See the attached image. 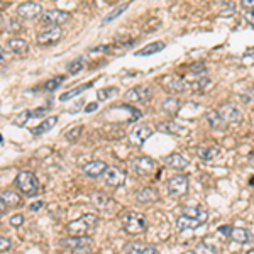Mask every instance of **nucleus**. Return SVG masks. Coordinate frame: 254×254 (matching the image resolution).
Returning a JSON list of instances; mask_svg holds the SVG:
<instances>
[{
	"mask_svg": "<svg viewBox=\"0 0 254 254\" xmlns=\"http://www.w3.org/2000/svg\"><path fill=\"white\" fill-rule=\"evenodd\" d=\"M42 205H44V202H41V200H39V202H34L32 205H31V210H34V212H36V210H39Z\"/></svg>",
	"mask_w": 254,
	"mask_h": 254,
	"instance_id": "obj_49",
	"label": "nucleus"
},
{
	"mask_svg": "<svg viewBox=\"0 0 254 254\" xmlns=\"http://www.w3.org/2000/svg\"><path fill=\"white\" fill-rule=\"evenodd\" d=\"M229 237L232 241L239 242V244H248V242H251V239H253L251 232H249L248 229H244V227H232Z\"/></svg>",
	"mask_w": 254,
	"mask_h": 254,
	"instance_id": "obj_20",
	"label": "nucleus"
},
{
	"mask_svg": "<svg viewBox=\"0 0 254 254\" xmlns=\"http://www.w3.org/2000/svg\"><path fill=\"white\" fill-rule=\"evenodd\" d=\"M71 15L68 12H63V10H44L41 14V22L44 26H49V28H60L61 24H64L66 21H70Z\"/></svg>",
	"mask_w": 254,
	"mask_h": 254,
	"instance_id": "obj_6",
	"label": "nucleus"
},
{
	"mask_svg": "<svg viewBox=\"0 0 254 254\" xmlns=\"http://www.w3.org/2000/svg\"><path fill=\"white\" fill-rule=\"evenodd\" d=\"M161 85H163V88L169 94H183V92L188 90V87H190V83L185 82L183 78H180V76H173V75H166L161 78Z\"/></svg>",
	"mask_w": 254,
	"mask_h": 254,
	"instance_id": "obj_9",
	"label": "nucleus"
},
{
	"mask_svg": "<svg viewBox=\"0 0 254 254\" xmlns=\"http://www.w3.org/2000/svg\"><path fill=\"white\" fill-rule=\"evenodd\" d=\"M119 94V90L115 87H110V88H102V90L97 92V98L98 100H109L115 97V95Z\"/></svg>",
	"mask_w": 254,
	"mask_h": 254,
	"instance_id": "obj_34",
	"label": "nucleus"
},
{
	"mask_svg": "<svg viewBox=\"0 0 254 254\" xmlns=\"http://www.w3.org/2000/svg\"><path fill=\"white\" fill-rule=\"evenodd\" d=\"M153 132H155V129H153L149 124H141V126H136L132 130L129 132V142L132 146H142L146 142V139H149V137L153 136Z\"/></svg>",
	"mask_w": 254,
	"mask_h": 254,
	"instance_id": "obj_8",
	"label": "nucleus"
},
{
	"mask_svg": "<svg viewBox=\"0 0 254 254\" xmlns=\"http://www.w3.org/2000/svg\"><path fill=\"white\" fill-rule=\"evenodd\" d=\"M97 103H88L87 107H85V112H94V110H97Z\"/></svg>",
	"mask_w": 254,
	"mask_h": 254,
	"instance_id": "obj_50",
	"label": "nucleus"
},
{
	"mask_svg": "<svg viewBox=\"0 0 254 254\" xmlns=\"http://www.w3.org/2000/svg\"><path fill=\"white\" fill-rule=\"evenodd\" d=\"M29 119H31V110H24V112H21L17 117L14 119V124L15 126H24Z\"/></svg>",
	"mask_w": 254,
	"mask_h": 254,
	"instance_id": "obj_38",
	"label": "nucleus"
},
{
	"mask_svg": "<svg viewBox=\"0 0 254 254\" xmlns=\"http://www.w3.org/2000/svg\"><path fill=\"white\" fill-rule=\"evenodd\" d=\"M209 221V217H188V215H182L176 219V227L178 230H187V229H197V227L203 225Z\"/></svg>",
	"mask_w": 254,
	"mask_h": 254,
	"instance_id": "obj_15",
	"label": "nucleus"
},
{
	"mask_svg": "<svg viewBox=\"0 0 254 254\" xmlns=\"http://www.w3.org/2000/svg\"><path fill=\"white\" fill-rule=\"evenodd\" d=\"M254 60V53H248V55H244V58H242V63L248 66V64H251Z\"/></svg>",
	"mask_w": 254,
	"mask_h": 254,
	"instance_id": "obj_45",
	"label": "nucleus"
},
{
	"mask_svg": "<svg viewBox=\"0 0 254 254\" xmlns=\"http://www.w3.org/2000/svg\"><path fill=\"white\" fill-rule=\"evenodd\" d=\"M10 225L12 227H21L22 224H24V215L22 214H15V215H12V217H10Z\"/></svg>",
	"mask_w": 254,
	"mask_h": 254,
	"instance_id": "obj_40",
	"label": "nucleus"
},
{
	"mask_svg": "<svg viewBox=\"0 0 254 254\" xmlns=\"http://www.w3.org/2000/svg\"><path fill=\"white\" fill-rule=\"evenodd\" d=\"M230 230H232V227H230V225H222V227H219V232L225 234V237L230 236Z\"/></svg>",
	"mask_w": 254,
	"mask_h": 254,
	"instance_id": "obj_47",
	"label": "nucleus"
},
{
	"mask_svg": "<svg viewBox=\"0 0 254 254\" xmlns=\"http://www.w3.org/2000/svg\"><path fill=\"white\" fill-rule=\"evenodd\" d=\"M3 212H5V205H3V203H2V202H0V215H2V214H3Z\"/></svg>",
	"mask_w": 254,
	"mask_h": 254,
	"instance_id": "obj_52",
	"label": "nucleus"
},
{
	"mask_svg": "<svg viewBox=\"0 0 254 254\" xmlns=\"http://www.w3.org/2000/svg\"><path fill=\"white\" fill-rule=\"evenodd\" d=\"M205 119H207V122L210 124L212 129H219V130L225 129V122H224V119L221 117L219 110H210V112H207Z\"/></svg>",
	"mask_w": 254,
	"mask_h": 254,
	"instance_id": "obj_24",
	"label": "nucleus"
},
{
	"mask_svg": "<svg viewBox=\"0 0 254 254\" xmlns=\"http://www.w3.org/2000/svg\"><path fill=\"white\" fill-rule=\"evenodd\" d=\"M151 97H153V90L148 85L134 87L126 94V100H129V102H148Z\"/></svg>",
	"mask_w": 254,
	"mask_h": 254,
	"instance_id": "obj_12",
	"label": "nucleus"
},
{
	"mask_svg": "<svg viewBox=\"0 0 254 254\" xmlns=\"http://www.w3.org/2000/svg\"><path fill=\"white\" fill-rule=\"evenodd\" d=\"M210 85H212V82L209 78H200V80L191 82L190 87H191V90H193V92H205V90H209Z\"/></svg>",
	"mask_w": 254,
	"mask_h": 254,
	"instance_id": "obj_32",
	"label": "nucleus"
},
{
	"mask_svg": "<svg viewBox=\"0 0 254 254\" xmlns=\"http://www.w3.org/2000/svg\"><path fill=\"white\" fill-rule=\"evenodd\" d=\"M190 71L195 73V75H203V73H205V64H203V63H195V64H191V66H190Z\"/></svg>",
	"mask_w": 254,
	"mask_h": 254,
	"instance_id": "obj_42",
	"label": "nucleus"
},
{
	"mask_svg": "<svg viewBox=\"0 0 254 254\" xmlns=\"http://www.w3.org/2000/svg\"><path fill=\"white\" fill-rule=\"evenodd\" d=\"M0 7H2V3H0Z\"/></svg>",
	"mask_w": 254,
	"mask_h": 254,
	"instance_id": "obj_56",
	"label": "nucleus"
},
{
	"mask_svg": "<svg viewBox=\"0 0 254 254\" xmlns=\"http://www.w3.org/2000/svg\"><path fill=\"white\" fill-rule=\"evenodd\" d=\"M63 82H64V76H53L51 80H48V82L44 83V90L46 92H55Z\"/></svg>",
	"mask_w": 254,
	"mask_h": 254,
	"instance_id": "obj_35",
	"label": "nucleus"
},
{
	"mask_svg": "<svg viewBox=\"0 0 254 254\" xmlns=\"http://www.w3.org/2000/svg\"><path fill=\"white\" fill-rule=\"evenodd\" d=\"M166 187H168V193L171 195V197L180 198L183 197V195H187L188 187H190V180L185 175H175L168 180Z\"/></svg>",
	"mask_w": 254,
	"mask_h": 254,
	"instance_id": "obj_5",
	"label": "nucleus"
},
{
	"mask_svg": "<svg viewBox=\"0 0 254 254\" xmlns=\"http://www.w3.org/2000/svg\"><path fill=\"white\" fill-rule=\"evenodd\" d=\"M244 9H254V0H241Z\"/></svg>",
	"mask_w": 254,
	"mask_h": 254,
	"instance_id": "obj_48",
	"label": "nucleus"
},
{
	"mask_svg": "<svg viewBox=\"0 0 254 254\" xmlns=\"http://www.w3.org/2000/svg\"><path fill=\"white\" fill-rule=\"evenodd\" d=\"M105 176V183L110 185V187H122L126 182V171L117 166H109L103 173Z\"/></svg>",
	"mask_w": 254,
	"mask_h": 254,
	"instance_id": "obj_13",
	"label": "nucleus"
},
{
	"mask_svg": "<svg viewBox=\"0 0 254 254\" xmlns=\"http://www.w3.org/2000/svg\"><path fill=\"white\" fill-rule=\"evenodd\" d=\"M98 217L95 214H85L83 217L76 219L66 225V230L70 236H88L97 225Z\"/></svg>",
	"mask_w": 254,
	"mask_h": 254,
	"instance_id": "obj_1",
	"label": "nucleus"
},
{
	"mask_svg": "<svg viewBox=\"0 0 254 254\" xmlns=\"http://www.w3.org/2000/svg\"><path fill=\"white\" fill-rule=\"evenodd\" d=\"M158 129L161 130V132L164 134H171V136H188V127H185L182 124H176V122H161L159 126H158Z\"/></svg>",
	"mask_w": 254,
	"mask_h": 254,
	"instance_id": "obj_16",
	"label": "nucleus"
},
{
	"mask_svg": "<svg viewBox=\"0 0 254 254\" xmlns=\"http://www.w3.org/2000/svg\"><path fill=\"white\" fill-rule=\"evenodd\" d=\"M61 244L73 254H88L94 249V241L88 236H70L61 241Z\"/></svg>",
	"mask_w": 254,
	"mask_h": 254,
	"instance_id": "obj_3",
	"label": "nucleus"
},
{
	"mask_svg": "<svg viewBox=\"0 0 254 254\" xmlns=\"http://www.w3.org/2000/svg\"><path fill=\"white\" fill-rule=\"evenodd\" d=\"M90 87H92V83H85V85H80V87H76V88H71V90H68V92H64V94H61L60 100L66 102V100H70V98H73V97H76V95H80L82 92L88 90Z\"/></svg>",
	"mask_w": 254,
	"mask_h": 254,
	"instance_id": "obj_28",
	"label": "nucleus"
},
{
	"mask_svg": "<svg viewBox=\"0 0 254 254\" xmlns=\"http://www.w3.org/2000/svg\"><path fill=\"white\" fill-rule=\"evenodd\" d=\"M130 168H132L139 176H149L151 173L156 171V161L148 156L134 158V159L130 161Z\"/></svg>",
	"mask_w": 254,
	"mask_h": 254,
	"instance_id": "obj_7",
	"label": "nucleus"
},
{
	"mask_svg": "<svg viewBox=\"0 0 254 254\" xmlns=\"http://www.w3.org/2000/svg\"><path fill=\"white\" fill-rule=\"evenodd\" d=\"M82 130H83V126H73L71 129H68L66 132H64V137H66L70 142H75V141H78Z\"/></svg>",
	"mask_w": 254,
	"mask_h": 254,
	"instance_id": "obj_33",
	"label": "nucleus"
},
{
	"mask_svg": "<svg viewBox=\"0 0 254 254\" xmlns=\"http://www.w3.org/2000/svg\"><path fill=\"white\" fill-rule=\"evenodd\" d=\"M0 202H2L5 207H10V209H12V207H17L19 203H21V195H17L12 190H5L0 193Z\"/></svg>",
	"mask_w": 254,
	"mask_h": 254,
	"instance_id": "obj_23",
	"label": "nucleus"
},
{
	"mask_svg": "<svg viewBox=\"0 0 254 254\" xmlns=\"http://www.w3.org/2000/svg\"><path fill=\"white\" fill-rule=\"evenodd\" d=\"M193 253H195V254H219L217 248H215V246H212V244H209L207 241H202V242H200L197 248H195Z\"/></svg>",
	"mask_w": 254,
	"mask_h": 254,
	"instance_id": "obj_31",
	"label": "nucleus"
},
{
	"mask_svg": "<svg viewBox=\"0 0 254 254\" xmlns=\"http://www.w3.org/2000/svg\"><path fill=\"white\" fill-rule=\"evenodd\" d=\"M15 185L17 188L28 197H34L39 190V182H37L36 175L31 171H21L17 176H15Z\"/></svg>",
	"mask_w": 254,
	"mask_h": 254,
	"instance_id": "obj_4",
	"label": "nucleus"
},
{
	"mask_svg": "<svg viewBox=\"0 0 254 254\" xmlns=\"http://www.w3.org/2000/svg\"><path fill=\"white\" fill-rule=\"evenodd\" d=\"M61 37H63V29L49 28L46 31H41L36 36V41L39 46H51V44H56L58 41H61Z\"/></svg>",
	"mask_w": 254,
	"mask_h": 254,
	"instance_id": "obj_10",
	"label": "nucleus"
},
{
	"mask_svg": "<svg viewBox=\"0 0 254 254\" xmlns=\"http://www.w3.org/2000/svg\"><path fill=\"white\" fill-rule=\"evenodd\" d=\"M248 22H249V24H251L253 28H254V9L251 10V12L248 14Z\"/></svg>",
	"mask_w": 254,
	"mask_h": 254,
	"instance_id": "obj_51",
	"label": "nucleus"
},
{
	"mask_svg": "<svg viewBox=\"0 0 254 254\" xmlns=\"http://www.w3.org/2000/svg\"><path fill=\"white\" fill-rule=\"evenodd\" d=\"M158 198H159V195H158V191L151 187L141 188L136 193V200L139 203H155L158 202Z\"/></svg>",
	"mask_w": 254,
	"mask_h": 254,
	"instance_id": "obj_19",
	"label": "nucleus"
},
{
	"mask_svg": "<svg viewBox=\"0 0 254 254\" xmlns=\"http://www.w3.org/2000/svg\"><path fill=\"white\" fill-rule=\"evenodd\" d=\"M166 164L169 168L176 169V171H183V169L188 168V164H190V161L187 159L183 155H180V153H173V155L166 156Z\"/></svg>",
	"mask_w": 254,
	"mask_h": 254,
	"instance_id": "obj_17",
	"label": "nucleus"
},
{
	"mask_svg": "<svg viewBox=\"0 0 254 254\" xmlns=\"http://www.w3.org/2000/svg\"><path fill=\"white\" fill-rule=\"evenodd\" d=\"M159 26H161V21H159V19H151V22L144 26V31H146V32H151V31L158 29Z\"/></svg>",
	"mask_w": 254,
	"mask_h": 254,
	"instance_id": "obj_41",
	"label": "nucleus"
},
{
	"mask_svg": "<svg viewBox=\"0 0 254 254\" xmlns=\"http://www.w3.org/2000/svg\"><path fill=\"white\" fill-rule=\"evenodd\" d=\"M219 114L224 119L225 124H234V122L242 121V110L236 103H224V105L219 109Z\"/></svg>",
	"mask_w": 254,
	"mask_h": 254,
	"instance_id": "obj_11",
	"label": "nucleus"
},
{
	"mask_svg": "<svg viewBox=\"0 0 254 254\" xmlns=\"http://www.w3.org/2000/svg\"><path fill=\"white\" fill-rule=\"evenodd\" d=\"M7 60H9V53H7L2 46H0V63H5Z\"/></svg>",
	"mask_w": 254,
	"mask_h": 254,
	"instance_id": "obj_46",
	"label": "nucleus"
},
{
	"mask_svg": "<svg viewBox=\"0 0 254 254\" xmlns=\"http://www.w3.org/2000/svg\"><path fill=\"white\" fill-rule=\"evenodd\" d=\"M127 9H129V3H124V5H121V7H115V9L112 10V12L105 15V19H103V21H102V26L110 24V22L115 21V19H117L119 15H121V14H124Z\"/></svg>",
	"mask_w": 254,
	"mask_h": 254,
	"instance_id": "obj_29",
	"label": "nucleus"
},
{
	"mask_svg": "<svg viewBox=\"0 0 254 254\" xmlns=\"http://www.w3.org/2000/svg\"><path fill=\"white\" fill-rule=\"evenodd\" d=\"M164 49V42L163 41H155L151 44H148L146 48L136 51V56H149V55H156V53L163 51Z\"/></svg>",
	"mask_w": 254,
	"mask_h": 254,
	"instance_id": "obj_25",
	"label": "nucleus"
},
{
	"mask_svg": "<svg viewBox=\"0 0 254 254\" xmlns=\"http://www.w3.org/2000/svg\"><path fill=\"white\" fill-rule=\"evenodd\" d=\"M12 248V242H10L9 237L5 236H0V253H5Z\"/></svg>",
	"mask_w": 254,
	"mask_h": 254,
	"instance_id": "obj_39",
	"label": "nucleus"
},
{
	"mask_svg": "<svg viewBox=\"0 0 254 254\" xmlns=\"http://www.w3.org/2000/svg\"><path fill=\"white\" fill-rule=\"evenodd\" d=\"M7 46H9V51L15 53V55H24V53H28L29 49V44L26 39H21V37H14V39H10L7 42Z\"/></svg>",
	"mask_w": 254,
	"mask_h": 254,
	"instance_id": "obj_22",
	"label": "nucleus"
},
{
	"mask_svg": "<svg viewBox=\"0 0 254 254\" xmlns=\"http://www.w3.org/2000/svg\"><path fill=\"white\" fill-rule=\"evenodd\" d=\"M142 248H144V244H141V242H127V244L124 246V253H127V254H139Z\"/></svg>",
	"mask_w": 254,
	"mask_h": 254,
	"instance_id": "obj_37",
	"label": "nucleus"
},
{
	"mask_svg": "<svg viewBox=\"0 0 254 254\" xmlns=\"http://www.w3.org/2000/svg\"><path fill=\"white\" fill-rule=\"evenodd\" d=\"M48 107H41V109H36V110H31V117H42L46 112H48Z\"/></svg>",
	"mask_w": 254,
	"mask_h": 254,
	"instance_id": "obj_43",
	"label": "nucleus"
},
{
	"mask_svg": "<svg viewBox=\"0 0 254 254\" xmlns=\"http://www.w3.org/2000/svg\"><path fill=\"white\" fill-rule=\"evenodd\" d=\"M107 168L109 166H107L103 161H90V163H87L83 166V173L87 176H90V178H97V176L105 173Z\"/></svg>",
	"mask_w": 254,
	"mask_h": 254,
	"instance_id": "obj_18",
	"label": "nucleus"
},
{
	"mask_svg": "<svg viewBox=\"0 0 254 254\" xmlns=\"http://www.w3.org/2000/svg\"><path fill=\"white\" fill-rule=\"evenodd\" d=\"M0 142H3V139H2V136H0Z\"/></svg>",
	"mask_w": 254,
	"mask_h": 254,
	"instance_id": "obj_54",
	"label": "nucleus"
},
{
	"mask_svg": "<svg viewBox=\"0 0 254 254\" xmlns=\"http://www.w3.org/2000/svg\"><path fill=\"white\" fill-rule=\"evenodd\" d=\"M117 254H127V253H117Z\"/></svg>",
	"mask_w": 254,
	"mask_h": 254,
	"instance_id": "obj_55",
	"label": "nucleus"
},
{
	"mask_svg": "<svg viewBox=\"0 0 254 254\" xmlns=\"http://www.w3.org/2000/svg\"><path fill=\"white\" fill-rule=\"evenodd\" d=\"M248 254H254V249H249V251H248Z\"/></svg>",
	"mask_w": 254,
	"mask_h": 254,
	"instance_id": "obj_53",
	"label": "nucleus"
},
{
	"mask_svg": "<svg viewBox=\"0 0 254 254\" xmlns=\"http://www.w3.org/2000/svg\"><path fill=\"white\" fill-rule=\"evenodd\" d=\"M180 107H182V102H180L176 97H169L164 100L163 103H161V110L163 112H166V114H176L180 110Z\"/></svg>",
	"mask_w": 254,
	"mask_h": 254,
	"instance_id": "obj_27",
	"label": "nucleus"
},
{
	"mask_svg": "<svg viewBox=\"0 0 254 254\" xmlns=\"http://www.w3.org/2000/svg\"><path fill=\"white\" fill-rule=\"evenodd\" d=\"M139 254H159V251L156 248H153V246H144Z\"/></svg>",
	"mask_w": 254,
	"mask_h": 254,
	"instance_id": "obj_44",
	"label": "nucleus"
},
{
	"mask_svg": "<svg viewBox=\"0 0 254 254\" xmlns=\"http://www.w3.org/2000/svg\"><path fill=\"white\" fill-rule=\"evenodd\" d=\"M42 14V9L39 3L36 2H24L17 7V15L22 19H36V17H41Z\"/></svg>",
	"mask_w": 254,
	"mask_h": 254,
	"instance_id": "obj_14",
	"label": "nucleus"
},
{
	"mask_svg": "<svg viewBox=\"0 0 254 254\" xmlns=\"http://www.w3.org/2000/svg\"><path fill=\"white\" fill-rule=\"evenodd\" d=\"M83 66H85V60H83V58H75V60L68 63L66 70H68L70 75H76V73H80V71L83 70Z\"/></svg>",
	"mask_w": 254,
	"mask_h": 254,
	"instance_id": "obj_30",
	"label": "nucleus"
},
{
	"mask_svg": "<svg viewBox=\"0 0 254 254\" xmlns=\"http://www.w3.org/2000/svg\"><path fill=\"white\" fill-rule=\"evenodd\" d=\"M92 202H94L98 209L105 210V205L109 203V198H107L103 193H98V191H97V193H92Z\"/></svg>",
	"mask_w": 254,
	"mask_h": 254,
	"instance_id": "obj_36",
	"label": "nucleus"
},
{
	"mask_svg": "<svg viewBox=\"0 0 254 254\" xmlns=\"http://www.w3.org/2000/svg\"><path fill=\"white\" fill-rule=\"evenodd\" d=\"M122 227L127 234H132V236L146 232V229H148L146 215L139 214V212H127L122 217Z\"/></svg>",
	"mask_w": 254,
	"mask_h": 254,
	"instance_id": "obj_2",
	"label": "nucleus"
},
{
	"mask_svg": "<svg viewBox=\"0 0 254 254\" xmlns=\"http://www.w3.org/2000/svg\"><path fill=\"white\" fill-rule=\"evenodd\" d=\"M56 122H58V117H55V115H53V117H48L46 121H42L37 127L31 129V132L36 134V136H41V134H44V132H48V130H51L53 127L56 126Z\"/></svg>",
	"mask_w": 254,
	"mask_h": 254,
	"instance_id": "obj_26",
	"label": "nucleus"
},
{
	"mask_svg": "<svg viewBox=\"0 0 254 254\" xmlns=\"http://www.w3.org/2000/svg\"><path fill=\"white\" fill-rule=\"evenodd\" d=\"M197 155L203 161H214L221 156V149L217 146H202V148H198Z\"/></svg>",
	"mask_w": 254,
	"mask_h": 254,
	"instance_id": "obj_21",
	"label": "nucleus"
}]
</instances>
